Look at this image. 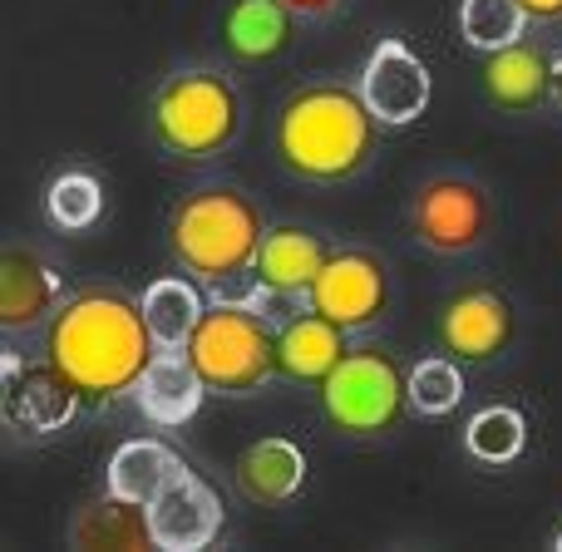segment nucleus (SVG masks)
<instances>
[{"label": "nucleus", "instance_id": "obj_1", "mask_svg": "<svg viewBox=\"0 0 562 552\" xmlns=\"http://www.w3.org/2000/svg\"><path fill=\"white\" fill-rule=\"evenodd\" d=\"M40 346L75 380L85 409H109L128 399L158 356L144 301L114 281H85L69 291L55 320L40 330Z\"/></svg>", "mask_w": 562, "mask_h": 552}, {"label": "nucleus", "instance_id": "obj_2", "mask_svg": "<svg viewBox=\"0 0 562 552\" xmlns=\"http://www.w3.org/2000/svg\"><path fill=\"white\" fill-rule=\"evenodd\" d=\"M380 128L385 124L370 114L360 85L311 79L281 99L272 119V154L296 183L340 188L375 164Z\"/></svg>", "mask_w": 562, "mask_h": 552}, {"label": "nucleus", "instance_id": "obj_3", "mask_svg": "<svg viewBox=\"0 0 562 552\" xmlns=\"http://www.w3.org/2000/svg\"><path fill=\"white\" fill-rule=\"evenodd\" d=\"M267 217L257 207V198L247 188L213 178V183L188 188L168 213V257L178 262V272H188L198 286H207L213 296H237L252 301V267L262 252Z\"/></svg>", "mask_w": 562, "mask_h": 552}, {"label": "nucleus", "instance_id": "obj_4", "mask_svg": "<svg viewBox=\"0 0 562 552\" xmlns=\"http://www.w3.org/2000/svg\"><path fill=\"white\" fill-rule=\"evenodd\" d=\"M148 144L173 164H213L243 138L247 99L217 65H178L148 94Z\"/></svg>", "mask_w": 562, "mask_h": 552}, {"label": "nucleus", "instance_id": "obj_5", "mask_svg": "<svg viewBox=\"0 0 562 552\" xmlns=\"http://www.w3.org/2000/svg\"><path fill=\"white\" fill-rule=\"evenodd\" d=\"M321 419L340 439H390L409 419V365L380 340H350L340 365L321 380Z\"/></svg>", "mask_w": 562, "mask_h": 552}, {"label": "nucleus", "instance_id": "obj_6", "mask_svg": "<svg viewBox=\"0 0 562 552\" xmlns=\"http://www.w3.org/2000/svg\"><path fill=\"white\" fill-rule=\"evenodd\" d=\"M193 370L203 375L207 395L247 399L262 395L277 375V326L257 311V301L213 296L198 320L193 340L183 346Z\"/></svg>", "mask_w": 562, "mask_h": 552}, {"label": "nucleus", "instance_id": "obj_7", "mask_svg": "<svg viewBox=\"0 0 562 552\" xmlns=\"http://www.w3.org/2000/svg\"><path fill=\"white\" fill-rule=\"evenodd\" d=\"M409 243L429 257H469L494 237V198L469 173H429L405 207Z\"/></svg>", "mask_w": 562, "mask_h": 552}, {"label": "nucleus", "instance_id": "obj_8", "mask_svg": "<svg viewBox=\"0 0 562 552\" xmlns=\"http://www.w3.org/2000/svg\"><path fill=\"white\" fill-rule=\"evenodd\" d=\"M85 409L75 380L40 350L35 360H25L20 350L0 356V415L15 435L25 439H45L59 429L75 425V415Z\"/></svg>", "mask_w": 562, "mask_h": 552}, {"label": "nucleus", "instance_id": "obj_9", "mask_svg": "<svg viewBox=\"0 0 562 552\" xmlns=\"http://www.w3.org/2000/svg\"><path fill=\"white\" fill-rule=\"evenodd\" d=\"M390 301H395V281H390L385 257L370 252V247H336L301 306L321 311V316L336 320L340 330L360 336V330L385 320Z\"/></svg>", "mask_w": 562, "mask_h": 552}, {"label": "nucleus", "instance_id": "obj_10", "mask_svg": "<svg viewBox=\"0 0 562 552\" xmlns=\"http://www.w3.org/2000/svg\"><path fill=\"white\" fill-rule=\"evenodd\" d=\"M514 301L488 281H469V286L449 291L445 306L435 316L439 350H449L464 365H494L508 346H514Z\"/></svg>", "mask_w": 562, "mask_h": 552}, {"label": "nucleus", "instance_id": "obj_11", "mask_svg": "<svg viewBox=\"0 0 562 552\" xmlns=\"http://www.w3.org/2000/svg\"><path fill=\"white\" fill-rule=\"evenodd\" d=\"M356 85H360V94H366L370 114L385 128L419 124L429 99H435V75H429V65L400 35L375 40V49L366 55V65H360V75H356Z\"/></svg>", "mask_w": 562, "mask_h": 552}, {"label": "nucleus", "instance_id": "obj_12", "mask_svg": "<svg viewBox=\"0 0 562 552\" xmlns=\"http://www.w3.org/2000/svg\"><path fill=\"white\" fill-rule=\"evenodd\" d=\"M69 281L59 272L55 257H45L30 243H5L0 247V330L10 340L45 330L55 311L65 306Z\"/></svg>", "mask_w": 562, "mask_h": 552}, {"label": "nucleus", "instance_id": "obj_13", "mask_svg": "<svg viewBox=\"0 0 562 552\" xmlns=\"http://www.w3.org/2000/svg\"><path fill=\"white\" fill-rule=\"evenodd\" d=\"M296 20L286 0H227L217 15V49L237 69L277 65L296 45Z\"/></svg>", "mask_w": 562, "mask_h": 552}, {"label": "nucleus", "instance_id": "obj_14", "mask_svg": "<svg viewBox=\"0 0 562 552\" xmlns=\"http://www.w3.org/2000/svg\"><path fill=\"white\" fill-rule=\"evenodd\" d=\"M330 252H336V247L301 223L267 227L262 252H257V267H252V296L306 301V291L316 286V277H321V267L330 262Z\"/></svg>", "mask_w": 562, "mask_h": 552}, {"label": "nucleus", "instance_id": "obj_15", "mask_svg": "<svg viewBox=\"0 0 562 552\" xmlns=\"http://www.w3.org/2000/svg\"><path fill=\"white\" fill-rule=\"evenodd\" d=\"M148 523H154V538L164 552L213 548L217 533H223V498H217V488L207 484L203 474L183 469V474L148 504Z\"/></svg>", "mask_w": 562, "mask_h": 552}, {"label": "nucleus", "instance_id": "obj_16", "mask_svg": "<svg viewBox=\"0 0 562 552\" xmlns=\"http://www.w3.org/2000/svg\"><path fill=\"white\" fill-rule=\"evenodd\" d=\"M350 330H340L336 320H326L321 311L301 306L277 326V375L291 385L321 390V380L340 365V356L350 350Z\"/></svg>", "mask_w": 562, "mask_h": 552}, {"label": "nucleus", "instance_id": "obj_17", "mask_svg": "<svg viewBox=\"0 0 562 552\" xmlns=\"http://www.w3.org/2000/svg\"><path fill=\"white\" fill-rule=\"evenodd\" d=\"M65 538H69V548H79V552H154L158 548L148 508L114 494V488H104L99 498H85V504L69 514Z\"/></svg>", "mask_w": 562, "mask_h": 552}, {"label": "nucleus", "instance_id": "obj_18", "mask_svg": "<svg viewBox=\"0 0 562 552\" xmlns=\"http://www.w3.org/2000/svg\"><path fill=\"white\" fill-rule=\"evenodd\" d=\"M484 99L504 114H538L548 109V89H553V59H548L543 45L533 40H518V45H504L494 55H484Z\"/></svg>", "mask_w": 562, "mask_h": 552}, {"label": "nucleus", "instance_id": "obj_19", "mask_svg": "<svg viewBox=\"0 0 562 552\" xmlns=\"http://www.w3.org/2000/svg\"><path fill=\"white\" fill-rule=\"evenodd\" d=\"M203 395H207V385L183 350H158L154 365L144 370V380H138V390H134L138 415L158 429L188 425V419L203 409Z\"/></svg>", "mask_w": 562, "mask_h": 552}, {"label": "nucleus", "instance_id": "obj_20", "mask_svg": "<svg viewBox=\"0 0 562 552\" xmlns=\"http://www.w3.org/2000/svg\"><path fill=\"white\" fill-rule=\"evenodd\" d=\"M233 484L247 504L277 508V504H286V498H296L301 484H306V454H301V444H291V439H281V435L257 439V444H247L243 454H237Z\"/></svg>", "mask_w": 562, "mask_h": 552}, {"label": "nucleus", "instance_id": "obj_21", "mask_svg": "<svg viewBox=\"0 0 562 552\" xmlns=\"http://www.w3.org/2000/svg\"><path fill=\"white\" fill-rule=\"evenodd\" d=\"M183 454L178 449H168L164 439H124V444L109 454V474H104V488H114V494L134 498V504H154L158 494H164L168 484H173L178 474H183Z\"/></svg>", "mask_w": 562, "mask_h": 552}, {"label": "nucleus", "instance_id": "obj_22", "mask_svg": "<svg viewBox=\"0 0 562 552\" xmlns=\"http://www.w3.org/2000/svg\"><path fill=\"white\" fill-rule=\"evenodd\" d=\"M138 301H144V320L158 350H183L207 311V286H198L193 277H158L148 281Z\"/></svg>", "mask_w": 562, "mask_h": 552}, {"label": "nucleus", "instance_id": "obj_23", "mask_svg": "<svg viewBox=\"0 0 562 552\" xmlns=\"http://www.w3.org/2000/svg\"><path fill=\"white\" fill-rule=\"evenodd\" d=\"M45 217L59 233H89L104 217V183L89 168H65L45 188Z\"/></svg>", "mask_w": 562, "mask_h": 552}, {"label": "nucleus", "instance_id": "obj_24", "mask_svg": "<svg viewBox=\"0 0 562 552\" xmlns=\"http://www.w3.org/2000/svg\"><path fill=\"white\" fill-rule=\"evenodd\" d=\"M464 449H469V459H479V464H488V469L514 464L528 449V419L518 415L514 405H484L469 419Z\"/></svg>", "mask_w": 562, "mask_h": 552}, {"label": "nucleus", "instance_id": "obj_25", "mask_svg": "<svg viewBox=\"0 0 562 552\" xmlns=\"http://www.w3.org/2000/svg\"><path fill=\"white\" fill-rule=\"evenodd\" d=\"M528 35V10L518 0H464L459 5V40L479 55H494Z\"/></svg>", "mask_w": 562, "mask_h": 552}, {"label": "nucleus", "instance_id": "obj_26", "mask_svg": "<svg viewBox=\"0 0 562 552\" xmlns=\"http://www.w3.org/2000/svg\"><path fill=\"white\" fill-rule=\"evenodd\" d=\"M464 360H454L445 350V356H425L409 365V405H415V415L425 419H445L459 409V399H464Z\"/></svg>", "mask_w": 562, "mask_h": 552}, {"label": "nucleus", "instance_id": "obj_27", "mask_svg": "<svg viewBox=\"0 0 562 552\" xmlns=\"http://www.w3.org/2000/svg\"><path fill=\"white\" fill-rule=\"evenodd\" d=\"M291 10H296L301 20H326V15H336L340 5H346V0H286Z\"/></svg>", "mask_w": 562, "mask_h": 552}, {"label": "nucleus", "instance_id": "obj_28", "mask_svg": "<svg viewBox=\"0 0 562 552\" xmlns=\"http://www.w3.org/2000/svg\"><path fill=\"white\" fill-rule=\"evenodd\" d=\"M518 5L528 10V20H543V25L562 20V0H518Z\"/></svg>", "mask_w": 562, "mask_h": 552}, {"label": "nucleus", "instance_id": "obj_29", "mask_svg": "<svg viewBox=\"0 0 562 552\" xmlns=\"http://www.w3.org/2000/svg\"><path fill=\"white\" fill-rule=\"evenodd\" d=\"M548 109H558V114H562V55L553 59V89H548Z\"/></svg>", "mask_w": 562, "mask_h": 552}, {"label": "nucleus", "instance_id": "obj_30", "mask_svg": "<svg viewBox=\"0 0 562 552\" xmlns=\"http://www.w3.org/2000/svg\"><path fill=\"white\" fill-rule=\"evenodd\" d=\"M553 548H558V552H562V528H558V538H553Z\"/></svg>", "mask_w": 562, "mask_h": 552}]
</instances>
